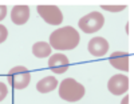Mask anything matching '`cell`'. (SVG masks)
I'll return each instance as SVG.
<instances>
[{"label": "cell", "mask_w": 134, "mask_h": 104, "mask_svg": "<svg viewBox=\"0 0 134 104\" xmlns=\"http://www.w3.org/2000/svg\"><path fill=\"white\" fill-rule=\"evenodd\" d=\"M79 41H81L79 33L71 26L62 27L50 35V45L57 51L74 50L78 47Z\"/></svg>", "instance_id": "1"}, {"label": "cell", "mask_w": 134, "mask_h": 104, "mask_svg": "<svg viewBox=\"0 0 134 104\" xmlns=\"http://www.w3.org/2000/svg\"><path fill=\"white\" fill-rule=\"evenodd\" d=\"M85 87L78 83L75 79L72 77H67L59 84V96L70 103H75L78 100H81L85 96Z\"/></svg>", "instance_id": "2"}, {"label": "cell", "mask_w": 134, "mask_h": 104, "mask_svg": "<svg viewBox=\"0 0 134 104\" xmlns=\"http://www.w3.org/2000/svg\"><path fill=\"white\" fill-rule=\"evenodd\" d=\"M7 82L15 89H24L31 82V74L24 65H16L9 69L7 75Z\"/></svg>", "instance_id": "3"}, {"label": "cell", "mask_w": 134, "mask_h": 104, "mask_svg": "<svg viewBox=\"0 0 134 104\" xmlns=\"http://www.w3.org/2000/svg\"><path fill=\"white\" fill-rule=\"evenodd\" d=\"M79 28L85 32V33H94L97 31H99L105 24V17L102 14H99L98 11H93V12L85 15L81 20H79Z\"/></svg>", "instance_id": "4"}, {"label": "cell", "mask_w": 134, "mask_h": 104, "mask_svg": "<svg viewBox=\"0 0 134 104\" xmlns=\"http://www.w3.org/2000/svg\"><path fill=\"white\" fill-rule=\"evenodd\" d=\"M39 16L51 26H59L63 21V14L57 5H38Z\"/></svg>", "instance_id": "5"}, {"label": "cell", "mask_w": 134, "mask_h": 104, "mask_svg": "<svg viewBox=\"0 0 134 104\" xmlns=\"http://www.w3.org/2000/svg\"><path fill=\"white\" fill-rule=\"evenodd\" d=\"M107 88L110 91V94H113L115 96L124 95L129 89V77L126 75H121V74L111 76L110 80L107 82Z\"/></svg>", "instance_id": "6"}, {"label": "cell", "mask_w": 134, "mask_h": 104, "mask_svg": "<svg viewBox=\"0 0 134 104\" xmlns=\"http://www.w3.org/2000/svg\"><path fill=\"white\" fill-rule=\"evenodd\" d=\"M70 67V62L63 53H55L48 59V68L54 74H64Z\"/></svg>", "instance_id": "7"}, {"label": "cell", "mask_w": 134, "mask_h": 104, "mask_svg": "<svg viewBox=\"0 0 134 104\" xmlns=\"http://www.w3.org/2000/svg\"><path fill=\"white\" fill-rule=\"evenodd\" d=\"M87 50L93 56L95 57H100L107 53L109 51V43L105 38H100V36H97V38H93L87 44Z\"/></svg>", "instance_id": "8"}, {"label": "cell", "mask_w": 134, "mask_h": 104, "mask_svg": "<svg viewBox=\"0 0 134 104\" xmlns=\"http://www.w3.org/2000/svg\"><path fill=\"white\" fill-rule=\"evenodd\" d=\"M109 62L118 71H124V72L129 71V53L127 52L115 51L110 55Z\"/></svg>", "instance_id": "9"}, {"label": "cell", "mask_w": 134, "mask_h": 104, "mask_svg": "<svg viewBox=\"0 0 134 104\" xmlns=\"http://www.w3.org/2000/svg\"><path fill=\"white\" fill-rule=\"evenodd\" d=\"M30 19V8L28 5H15L11 11V20L16 26H23Z\"/></svg>", "instance_id": "10"}, {"label": "cell", "mask_w": 134, "mask_h": 104, "mask_svg": "<svg viewBox=\"0 0 134 104\" xmlns=\"http://www.w3.org/2000/svg\"><path fill=\"white\" fill-rule=\"evenodd\" d=\"M58 80L55 76H46L40 79L38 84H36V89L40 92V94H48V92L54 91L55 88L58 87Z\"/></svg>", "instance_id": "11"}, {"label": "cell", "mask_w": 134, "mask_h": 104, "mask_svg": "<svg viewBox=\"0 0 134 104\" xmlns=\"http://www.w3.org/2000/svg\"><path fill=\"white\" fill-rule=\"evenodd\" d=\"M51 52H52V47L46 41H38L32 45V53L36 57H39V59L50 56Z\"/></svg>", "instance_id": "12"}, {"label": "cell", "mask_w": 134, "mask_h": 104, "mask_svg": "<svg viewBox=\"0 0 134 104\" xmlns=\"http://www.w3.org/2000/svg\"><path fill=\"white\" fill-rule=\"evenodd\" d=\"M100 8L109 11V12H121V11H124L126 8V5H102Z\"/></svg>", "instance_id": "13"}, {"label": "cell", "mask_w": 134, "mask_h": 104, "mask_svg": "<svg viewBox=\"0 0 134 104\" xmlns=\"http://www.w3.org/2000/svg\"><path fill=\"white\" fill-rule=\"evenodd\" d=\"M7 95H8V87L0 82V101H3L7 97Z\"/></svg>", "instance_id": "14"}, {"label": "cell", "mask_w": 134, "mask_h": 104, "mask_svg": "<svg viewBox=\"0 0 134 104\" xmlns=\"http://www.w3.org/2000/svg\"><path fill=\"white\" fill-rule=\"evenodd\" d=\"M8 38V29L3 26V24H0V44L4 43Z\"/></svg>", "instance_id": "15"}, {"label": "cell", "mask_w": 134, "mask_h": 104, "mask_svg": "<svg viewBox=\"0 0 134 104\" xmlns=\"http://www.w3.org/2000/svg\"><path fill=\"white\" fill-rule=\"evenodd\" d=\"M7 16V7L5 5H0V21Z\"/></svg>", "instance_id": "16"}, {"label": "cell", "mask_w": 134, "mask_h": 104, "mask_svg": "<svg viewBox=\"0 0 134 104\" xmlns=\"http://www.w3.org/2000/svg\"><path fill=\"white\" fill-rule=\"evenodd\" d=\"M121 104H129V96H125L124 97V100H122V103Z\"/></svg>", "instance_id": "17"}]
</instances>
